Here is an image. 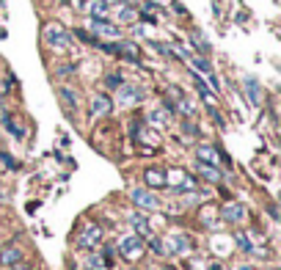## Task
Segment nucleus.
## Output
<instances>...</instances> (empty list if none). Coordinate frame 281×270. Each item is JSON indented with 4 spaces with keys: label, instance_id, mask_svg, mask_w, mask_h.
<instances>
[{
    "label": "nucleus",
    "instance_id": "3",
    "mask_svg": "<svg viewBox=\"0 0 281 270\" xmlns=\"http://www.w3.org/2000/svg\"><path fill=\"white\" fill-rule=\"evenodd\" d=\"M190 237L187 235H174V237H168L165 240V245H160L165 253H185V251H190Z\"/></svg>",
    "mask_w": 281,
    "mask_h": 270
},
{
    "label": "nucleus",
    "instance_id": "26",
    "mask_svg": "<svg viewBox=\"0 0 281 270\" xmlns=\"http://www.w3.org/2000/svg\"><path fill=\"white\" fill-rule=\"evenodd\" d=\"M108 85H111V88H119V85H121V77H119V75H111V77H108Z\"/></svg>",
    "mask_w": 281,
    "mask_h": 270
},
{
    "label": "nucleus",
    "instance_id": "24",
    "mask_svg": "<svg viewBox=\"0 0 281 270\" xmlns=\"http://www.w3.org/2000/svg\"><path fill=\"white\" fill-rule=\"evenodd\" d=\"M105 11H108V6H105V3H94V17H102Z\"/></svg>",
    "mask_w": 281,
    "mask_h": 270
},
{
    "label": "nucleus",
    "instance_id": "29",
    "mask_svg": "<svg viewBox=\"0 0 281 270\" xmlns=\"http://www.w3.org/2000/svg\"><path fill=\"white\" fill-rule=\"evenodd\" d=\"M113 3H127V0H113Z\"/></svg>",
    "mask_w": 281,
    "mask_h": 270
},
{
    "label": "nucleus",
    "instance_id": "6",
    "mask_svg": "<svg viewBox=\"0 0 281 270\" xmlns=\"http://www.w3.org/2000/svg\"><path fill=\"white\" fill-rule=\"evenodd\" d=\"M221 215H223V220H229V223H240V220H246V207L231 202L221 210Z\"/></svg>",
    "mask_w": 281,
    "mask_h": 270
},
{
    "label": "nucleus",
    "instance_id": "10",
    "mask_svg": "<svg viewBox=\"0 0 281 270\" xmlns=\"http://www.w3.org/2000/svg\"><path fill=\"white\" fill-rule=\"evenodd\" d=\"M196 154H198V163H210V166H218V160H221L215 146H198Z\"/></svg>",
    "mask_w": 281,
    "mask_h": 270
},
{
    "label": "nucleus",
    "instance_id": "23",
    "mask_svg": "<svg viewBox=\"0 0 281 270\" xmlns=\"http://www.w3.org/2000/svg\"><path fill=\"white\" fill-rule=\"evenodd\" d=\"M193 64H196V67L201 69V72H213V67H210V64H207L204 58H193Z\"/></svg>",
    "mask_w": 281,
    "mask_h": 270
},
{
    "label": "nucleus",
    "instance_id": "4",
    "mask_svg": "<svg viewBox=\"0 0 281 270\" xmlns=\"http://www.w3.org/2000/svg\"><path fill=\"white\" fill-rule=\"evenodd\" d=\"M102 243V229L97 223H85L83 226V235H80V245L83 248H94V245Z\"/></svg>",
    "mask_w": 281,
    "mask_h": 270
},
{
    "label": "nucleus",
    "instance_id": "22",
    "mask_svg": "<svg viewBox=\"0 0 281 270\" xmlns=\"http://www.w3.org/2000/svg\"><path fill=\"white\" fill-rule=\"evenodd\" d=\"M149 121H154V124H168V116L160 113V110H154V113H149Z\"/></svg>",
    "mask_w": 281,
    "mask_h": 270
},
{
    "label": "nucleus",
    "instance_id": "21",
    "mask_svg": "<svg viewBox=\"0 0 281 270\" xmlns=\"http://www.w3.org/2000/svg\"><path fill=\"white\" fill-rule=\"evenodd\" d=\"M3 124H6V130H9L11 135H17V138H22V130H19V127H14L11 116H3Z\"/></svg>",
    "mask_w": 281,
    "mask_h": 270
},
{
    "label": "nucleus",
    "instance_id": "7",
    "mask_svg": "<svg viewBox=\"0 0 281 270\" xmlns=\"http://www.w3.org/2000/svg\"><path fill=\"white\" fill-rule=\"evenodd\" d=\"M144 179H146V185H149V187H165V185H168V174H165L163 169L144 171Z\"/></svg>",
    "mask_w": 281,
    "mask_h": 270
},
{
    "label": "nucleus",
    "instance_id": "9",
    "mask_svg": "<svg viewBox=\"0 0 281 270\" xmlns=\"http://www.w3.org/2000/svg\"><path fill=\"white\" fill-rule=\"evenodd\" d=\"M0 262H3V265H9V268H14V265L22 262V253H19V248H14V245H6L3 253H0Z\"/></svg>",
    "mask_w": 281,
    "mask_h": 270
},
{
    "label": "nucleus",
    "instance_id": "27",
    "mask_svg": "<svg viewBox=\"0 0 281 270\" xmlns=\"http://www.w3.org/2000/svg\"><path fill=\"white\" fill-rule=\"evenodd\" d=\"M179 105H182V113H187V116L193 113V105H190V102H187V100H182V102H179Z\"/></svg>",
    "mask_w": 281,
    "mask_h": 270
},
{
    "label": "nucleus",
    "instance_id": "20",
    "mask_svg": "<svg viewBox=\"0 0 281 270\" xmlns=\"http://www.w3.org/2000/svg\"><path fill=\"white\" fill-rule=\"evenodd\" d=\"M135 17H138L135 9H130V6H127V9H119V19H121V22H132Z\"/></svg>",
    "mask_w": 281,
    "mask_h": 270
},
{
    "label": "nucleus",
    "instance_id": "17",
    "mask_svg": "<svg viewBox=\"0 0 281 270\" xmlns=\"http://www.w3.org/2000/svg\"><path fill=\"white\" fill-rule=\"evenodd\" d=\"M108 110H111V100H108V97H97V100H94V116L108 113Z\"/></svg>",
    "mask_w": 281,
    "mask_h": 270
},
{
    "label": "nucleus",
    "instance_id": "32",
    "mask_svg": "<svg viewBox=\"0 0 281 270\" xmlns=\"http://www.w3.org/2000/svg\"><path fill=\"white\" fill-rule=\"evenodd\" d=\"M163 270H174V268H163Z\"/></svg>",
    "mask_w": 281,
    "mask_h": 270
},
{
    "label": "nucleus",
    "instance_id": "13",
    "mask_svg": "<svg viewBox=\"0 0 281 270\" xmlns=\"http://www.w3.org/2000/svg\"><path fill=\"white\" fill-rule=\"evenodd\" d=\"M119 100L124 102V105H132V102L141 100V94L132 88V85H121V91H119Z\"/></svg>",
    "mask_w": 281,
    "mask_h": 270
},
{
    "label": "nucleus",
    "instance_id": "28",
    "mask_svg": "<svg viewBox=\"0 0 281 270\" xmlns=\"http://www.w3.org/2000/svg\"><path fill=\"white\" fill-rule=\"evenodd\" d=\"M210 270H223V265H221V262H213V265H210Z\"/></svg>",
    "mask_w": 281,
    "mask_h": 270
},
{
    "label": "nucleus",
    "instance_id": "19",
    "mask_svg": "<svg viewBox=\"0 0 281 270\" xmlns=\"http://www.w3.org/2000/svg\"><path fill=\"white\" fill-rule=\"evenodd\" d=\"M61 100L69 105V110H75L77 108V100H75V94L69 91V88H61Z\"/></svg>",
    "mask_w": 281,
    "mask_h": 270
},
{
    "label": "nucleus",
    "instance_id": "14",
    "mask_svg": "<svg viewBox=\"0 0 281 270\" xmlns=\"http://www.w3.org/2000/svg\"><path fill=\"white\" fill-rule=\"evenodd\" d=\"M246 91H248V100H251V105H259V85H256L254 77H248V80H246Z\"/></svg>",
    "mask_w": 281,
    "mask_h": 270
},
{
    "label": "nucleus",
    "instance_id": "25",
    "mask_svg": "<svg viewBox=\"0 0 281 270\" xmlns=\"http://www.w3.org/2000/svg\"><path fill=\"white\" fill-rule=\"evenodd\" d=\"M237 245L243 248V251H251V243L246 240V235H237Z\"/></svg>",
    "mask_w": 281,
    "mask_h": 270
},
{
    "label": "nucleus",
    "instance_id": "1",
    "mask_svg": "<svg viewBox=\"0 0 281 270\" xmlns=\"http://www.w3.org/2000/svg\"><path fill=\"white\" fill-rule=\"evenodd\" d=\"M119 251H121V256L124 259H130V262H135L141 253H144V243H141V237H124L119 243Z\"/></svg>",
    "mask_w": 281,
    "mask_h": 270
},
{
    "label": "nucleus",
    "instance_id": "16",
    "mask_svg": "<svg viewBox=\"0 0 281 270\" xmlns=\"http://www.w3.org/2000/svg\"><path fill=\"white\" fill-rule=\"evenodd\" d=\"M198 171H201L207 179H215V182L221 179V171H218V166H210V163H198Z\"/></svg>",
    "mask_w": 281,
    "mask_h": 270
},
{
    "label": "nucleus",
    "instance_id": "30",
    "mask_svg": "<svg viewBox=\"0 0 281 270\" xmlns=\"http://www.w3.org/2000/svg\"><path fill=\"white\" fill-rule=\"evenodd\" d=\"M154 3H168V0H154Z\"/></svg>",
    "mask_w": 281,
    "mask_h": 270
},
{
    "label": "nucleus",
    "instance_id": "5",
    "mask_svg": "<svg viewBox=\"0 0 281 270\" xmlns=\"http://www.w3.org/2000/svg\"><path fill=\"white\" fill-rule=\"evenodd\" d=\"M130 199H132L138 207H144V210H157V199H154L149 190H141V187H135V190L130 193Z\"/></svg>",
    "mask_w": 281,
    "mask_h": 270
},
{
    "label": "nucleus",
    "instance_id": "12",
    "mask_svg": "<svg viewBox=\"0 0 281 270\" xmlns=\"http://www.w3.org/2000/svg\"><path fill=\"white\" fill-rule=\"evenodd\" d=\"M113 47H116V52H121V55H127L130 61H141V52H138V47L135 44H130V42H121V44H113Z\"/></svg>",
    "mask_w": 281,
    "mask_h": 270
},
{
    "label": "nucleus",
    "instance_id": "15",
    "mask_svg": "<svg viewBox=\"0 0 281 270\" xmlns=\"http://www.w3.org/2000/svg\"><path fill=\"white\" fill-rule=\"evenodd\" d=\"M85 265H88V268L91 270H108L111 268V259H108V256H88V259H85Z\"/></svg>",
    "mask_w": 281,
    "mask_h": 270
},
{
    "label": "nucleus",
    "instance_id": "31",
    "mask_svg": "<svg viewBox=\"0 0 281 270\" xmlns=\"http://www.w3.org/2000/svg\"><path fill=\"white\" fill-rule=\"evenodd\" d=\"M240 270H251V268H240Z\"/></svg>",
    "mask_w": 281,
    "mask_h": 270
},
{
    "label": "nucleus",
    "instance_id": "8",
    "mask_svg": "<svg viewBox=\"0 0 281 270\" xmlns=\"http://www.w3.org/2000/svg\"><path fill=\"white\" fill-rule=\"evenodd\" d=\"M127 220L132 223V229H135L138 235H144V237L152 235V226H149V218H146V215H141V212H132Z\"/></svg>",
    "mask_w": 281,
    "mask_h": 270
},
{
    "label": "nucleus",
    "instance_id": "2",
    "mask_svg": "<svg viewBox=\"0 0 281 270\" xmlns=\"http://www.w3.org/2000/svg\"><path fill=\"white\" fill-rule=\"evenodd\" d=\"M42 36H44V42L50 44V47H66L69 44V34L61 25H44Z\"/></svg>",
    "mask_w": 281,
    "mask_h": 270
},
{
    "label": "nucleus",
    "instance_id": "18",
    "mask_svg": "<svg viewBox=\"0 0 281 270\" xmlns=\"http://www.w3.org/2000/svg\"><path fill=\"white\" fill-rule=\"evenodd\" d=\"M190 190H196V179H185L182 185L171 187V193H190Z\"/></svg>",
    "mask_w": 281,
    "mask_h": 270
},
{
    "label": "nucleus",
    "instance_id": "11",
    "mask_svg": "<svg viewBox=\"0 0 281 270\" xmlns=\"http://www.w3.org/2000/svg\"><path fill=\"white\" fill-rule=\"evenodd\" d=\"M94 31H97V34H105V36L119 39V28L111 25V22H105V19H99V17H94Z\"/></svg>",
    "mask_w": 281,
    "mask_h": 270
}]
</instances>
